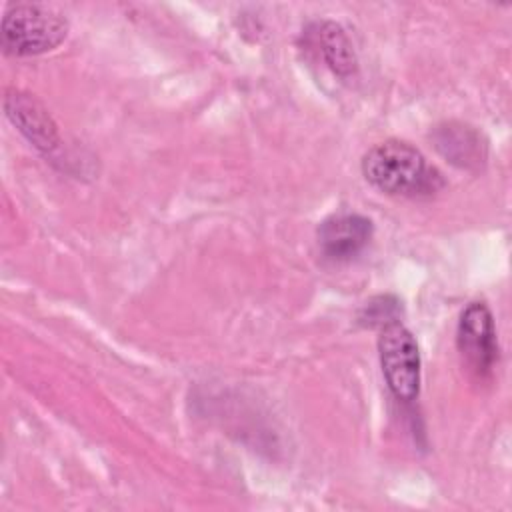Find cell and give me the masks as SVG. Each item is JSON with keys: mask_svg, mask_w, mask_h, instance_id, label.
Here are the masks:
<instances>
[{"mask_svg": "<svg viewBox=\"0 0 512 512\" xmlns=\"http://www.w3.org/2000/svg\"><path fill=\"white\" fill-rule=\"evenodd\" d=\"M456 348L466 368L478 378L490 376L498 362V340L494 316L486 302H470L458 320Z\"/></svg>", "mask_w": 512, "mask_h": 512, "instance_id": "obj_4", "label": "cell"}, {"mask_svg": "<svg viewBox=\"0 0 512 512\" xmlns=\"http://www.w3.org/2000/svg\"><path fill=\"white\" fill-rule=\"evenodd\" d=\"M6 118L46 158L62 148V136L46 106L30 92L8 88L4 94Z\"/></svg>", "mask_w": 512, "mask_h": 512, "instance_id": "obj_5", "label": "cell"}, {"mask_svg": "<svg viewBox=\"0 0 512 512\" xmlns=\"http://www.w3.org/2000/svg\"><path fill=\"white\" fill-rule=\"evenodd\" d=\"M430 138L438 154L458 168L478 170L486 162V140L470 124L456 120L438 124Z\"/></svg>", "mask_w": 512, "mask_h": 512, "instance_id": "obj_7", "label": "cell"}, {"mask_svg": "<svg viewBox=\"0 0 512 512\" xmlns=\"http://www.w3.org/2000/svg\"><path fill=\"white\" fill-rule=\"evenodd\" d=\"M378 356L388 390L400 402H412L420 392V350L414 334L392 322L380 328Z\"/></svg>", "mask_w": 512, "mask_h": 512, "instance_id": "obj_3", "label": "cell"}, {"mask_svg": "<svg viewBox=\"0 0 512 512\" xmlns=\"http://www.w3.org/2000/svg\"><path fill=\"white\" fill-rule=\"evenodd\" d=\"M306 44L340 78H350L358 70V58L346 30L332 20L314 22L306 28Z\"/></svg>", "mask_w": 512, "mask_h": 512, "instance_id": "obj_8", "label": "cell"}, {"mask_svg": "<svg viewBox=\"0 0 512 512\" xmlns=\"http://www.w3.org/2000/svg\"><path fill=\"white\" fill-rule=\"evenodd\" d=\"M68 34V20L58 10L18 2L10 4L2 16L0 42L10 56H38L54 50Z\"/></svg>", "mask_w": 512, "mask_h": 512, "instance_id": "obj_2", "label": "cell"}, {"mask_svg": "<svg viewBox=\"0 0 512 512\" xmlns=\"http://www.w3.org/2000/svg\"><path fill=\"white\" fill-rule=\"evenodd\" d=\"M360 168L366 182L388 196H430L444 186L440 172L404 140H384L372 146L362 156Z\"/></svg>", "mask_w": 512, "mask_h": 512, "instance_id": "obj_1", "label": "cell"}, {"mask_svg": "<svg viewBox=\"0 0 512 512\" xmlns=\"http://www.w3.org/2000/svg\"><path fill=\"white\" fill-rule=\"evenodd\" d=\"M400 300L390 294H380L364 302L358 310V322L368 328H384L392 322H398Z\"/></svg>", "mask_w": 512, "mask_h": 512, "instance_id": "obj_9", "label": "cell"}, {"mask_svg": "<svg viewBox=\"0 0 512 512\" xmlns=\"http://www.w3.org/2000/svg\"><path fill=\"white\" fill-rule=\"evenodd\" d=\"M374 224L370 218L354 212L328 216L316 232L318 248L332 262H348L356 258L370 242Z\"/></svg>", "mask_w": 512, "mask_h": 512, "instance_id": "obj_6", "label": "cell"}]
</instances>
